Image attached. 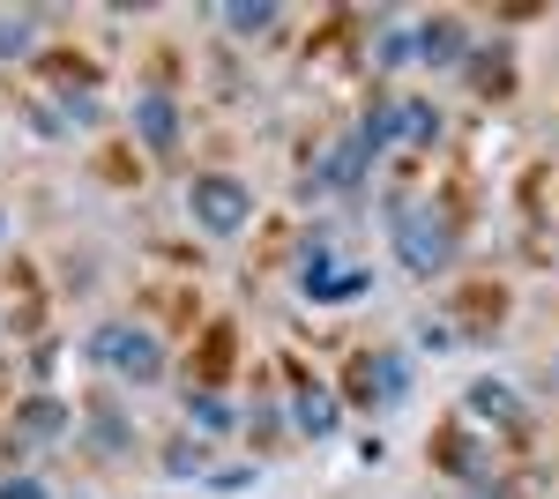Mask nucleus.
<instances>
[{"label":"nucleus","instance_id":"20","mask_svg":"<svg viewBox=\"0 0 559 499\" xmlns=\"http://www.w3.org/2000/svg\"><path fill=\"white\" fill-rule=\"evenodd\" d=\"M344 395H350V403H373V351H366V358H350Z\"/></svg>","mask_w":559,"mask_h":499},{"label":"nucleus","instance_id":"6","mask_svg":"<svg viewBox=\"0 0 559 499\" xmlns=\"http://www.w3.org/2000/svg\"><path fill=\"white\" fill-rule=\"evenodd\" d=\"M75 432V411L60 395H23V411L8 417V455H52Z\"/></svg>","mask_w":559,"mask_h":499},{"label":"nucleus","instance_id":"2","mask_svg":"<svg viewBox=\"0 0 559 499\" xmlns=\"http://www.w3.org/2000/svg\"><path fill=\"white\" fill-rule=\"evenodd\" d=\"M366 292H373V269L358 253H336L329 231H306L299 239V298L306 306H350Z\"/></svg>","mask_w":559,"mask_h":499},{"label":"nucleus","instance_id":"8","mask_svg":"<svg viewBox=\"0 0 559 499\" xmlns=\"http://www.w3.org/2000/svg\"><path fill=\"white\" fill-rule=\"evenodd\" d=\"M292 425H299L306 440H336V425H344L336 395H329L313 373H292Z\"/></svg>","mask_w":559,"mask_h":499},{"label":"nucleus","instance_id":"16","mask_svg":"<svg viewBox=\"0 0 559 499\" xmlns=\"http://www.w3.org/2000/svg\"><path fill=\"white\" fill-rule=\"evenodd\" d=\"M440 470H455V477H477V470H485L471 432H440Z\"/></svg>","mask_w":559,"mask_h":499},{"label":"nucleus","instance_id":"17","mask_svg":"<svg viewBox=\"0 0 559 499\" xmlns=\"http://www.w3.org/2000/svg\"><path fill=\"white\" fill-rule=\"evenodd\" d=\"M38 45V23L31 15H0V60H23Z\"/></svg>","mask_w":559,"mask_h":499},{"label":"nucleus","instance_id":"22","mask_svg":"<svg viewBox=\"0 0 559 499\" xmlns=\"http://www.w3.org/2000/svg\"><path fill=\"white\" fill-rule=\"evenodd\" d=\"M210 485H216V492H247V485H254V470H247V462H239V470H210Z\"/></svg>","mask_w":559,"mask_h":499},{"label":"nucleus","instance_id":"3","mask_svg":"<svg viewBox=\"0 0 559 499\" xmlns=\"http://www.w3.org/2000/svg\"><path fill=\"white\" fill-rule=\"evenodd\" d=\"M388 142H395V97H373V105H366V120H358V134H344V142L329 150V165H321V187L350 194V187L373 171V157H381Z\"/></svg>","mask_w":559,"mask_h":499},{"label":"nucleus","instance_id":"4","mask_svg":"<svg viewBox=\"0 0 559 499\" xmlns=\"http://www.w3.org/2000/svg\"><path fill=\"white\" fill-rule=\"evenodd\" d=\"M90 358H97L105 373H120L128 388L165 380V343H157L150 329H128V321H105V329L90 335Z\"/></svg>","mask_w":559,"mask_h":499},{"label":"nucleus","instance_id":"13","mask_svg":"<svg viewBox=\"0 0 559 499\" xmlns=\"http://www.w3.org/2000/svg\"><path fill=\"white\" fill-rule=\"evenodd\" d=\"M403 395H411V351H381V358H373V403L395 411Z\"/></svg>","mask_w":559,"mask_h":499},{"label":"nucleus","instance_id":"23","mask_svg":"<svg viewBox=\"0 0 559 499\" xmlns=\"http://www.w3.org/2000/svg\"><path fill=\"white\" fill-rule=\"evenodd\" d=\"M0 239H8V209H0Z\"/></svg>","mask_w":559,"mask_h":499},{"label":"nucleus","instance_id":"9","mask_svg":"<svg viewBox=\"0 0 559 499\" xmlns=\"http://www.w3.org/2000/svg\"><path fill=\"white\" fill-rule=\"evenodd\" d=\"M134 134L150 142V157H179V105H173V90H142V97H134Z\"/></svg>","mask_w":559,"mask_h":499},{"label":"nucleus","instance_id":"12","mask_svg":"<svg viewBox=\"0 0 559 499\" xmlns=\"http://www.w3.org/2000/svg\"><path fill=\"white\" fill-rule=\"evenodd\" d=\"M395 142L432 150V142H440V105H432V97H395Z\"/></svg>","mask_w":559,"mask_h":499},{"label":"nucleus","instance_id":"21","mask_svg":"<svg viewBox=\"0 0 559 499\" xmlns=\"http://www.w3.org/2000/svg\"><path fill=\"white\" fill-rule=\"evenodd\" d=\"M0 499H52L38 477H0Z\"/></svg>","mask_w":559,"mask_h":499},{"label":"nucleus","instance_id":"18","mask_svg":"<svg viewBox=\"0 0 559 499\" xmlns=\"http://www.w3.org/2000/svg\"><path fill=\"white\" fill-rule=\"evenodd\" d=\"M165 477H210V462H202V440H173V448H165Z\"/></svg>","mask_w":559,"mask_h":499},{"label":"nucleus","instance_id":"7","mask_svg":"<svg viewBox=\"0 0 559 499\" xmlns=\"http://www.w3.org/2000/svg\"><path fill=\"white\" fill-rule=\"evenodd\" d=\"M463 417H471V425H492V432H522V425H530L522 395L500 373H485V380H471V388H463Z\"/></svg>","mask_w":559,"mask_h":499},{"label":"nucleus","instance_id":"15","mask_svg":"<svg viewBox=\"0 0 559 499\" xmlns=\"http://www.w3.org/2000/svg\"><path fill=\"white\" fill-rule=\"evenodd\" d=\"M373 60H381V68L418 60V23H395V31H381V38H373Z\"/></svg>","mask_w":559,"mask_h":499},{"label":"nucleus","instance_id":"14","mask_svg":"<svg viewBox=\"0 0 559 499\" xmlns=\"http://www.w3.org/2000/svg\"><path fill=\"white\" fill-rule=\"evenodd\" d=\"M276 23H284L276 0H224V31H239V38H261V31H276Z\"/></svg>","mask_w":559,"mask_h":499},{"label":"nucleus","instance_id":"1","mask_svg":"<svg viewBox=\"0 0 559 499\" xmlns=\"http://www.w3.org/2000/svg\"><path fill=\"white\" fill-rule=\"evenodd\" d=\"M388 247H395V261H403L418 284L448 276V261H455V239H448V224H440L426 202H411V194H395V202H388Z\"/></svg>","mask_w":559,"mask_h":499},{"label":"nucleus","instance_id":"25","mask_svg":"<svg viewBox=\"0 0 559 499\" xmlns=\"http://www.w3.org/2000/svg\"><path fill=\"white\" fill-rule=\"evenodd\" d=\"M485 499H492V492H485Z\"/></svg>","mask_w":559,"mask_h":499},{"label":"nucleus","instance_id":"10","mask_svg":"<svg viewBox=\"0 0 559 499\" xmlns=\"http://www.w3.org/2000/svg\"><path fill=\"white\" fill-rule=\"evenodd\" d=\"M463 52H471V31H463L455 15H426V23H418V60H426V68H455Z\"/></svg>","mask_w":559,"mask_h":499},{"label":"nucleus","instance_id":"24","mask_svg":"<svg viewBox=\"0 0 559 499\" xmlns=\"http://www.w3.org/2000/svg\"><path fill=\"white\" fill-rule=\"evenodd\" d=\"M552 373H559V358H552Z\"/></svg>","mask_w":559,"mask_h":499},{"label":"nucleus","instance_id":"11","mask_svg":"<svg viewBox=\"0 0 559 499\" xmlns=\"http://www.w3.org/2000/svg\"><path fill=\"white\" fill-rule=\"evenodd\" d=\"M128 440H134V425L112 411V395H97V403H90V432H83V448H90V455H128Z\"/></svg>","mask_w":559,"mask_h":499},{"label":"nucleus","instance_id":"5","mask_svg":"<svg viewBox=\"0 0 559 499\" xmlns=\"http://www.w3.org/2000/svg\"><path fill=\"white\" fill-rule=\"evenodd\" d=\"M187 216H194L210 239H239V231L254 224V194H247V179H231V171H202V179L187 187Z\"/></svg>","mask_w":559,"mask_h":499},{"label":"nucleus","instance_id":"19","mask_svg":"<svg viewBox=\"0 0 559 499\" xmlns=\"http://www.w3.org/2000/svg\"><path fill=\"white\" fill-rule=\"evenodd\" d=\"M187 411H194V425H210V432H224V425H239V411H231L224 395H187Z\"/></svg>","mask_w":559,"mask_h":499}]
</instances>
